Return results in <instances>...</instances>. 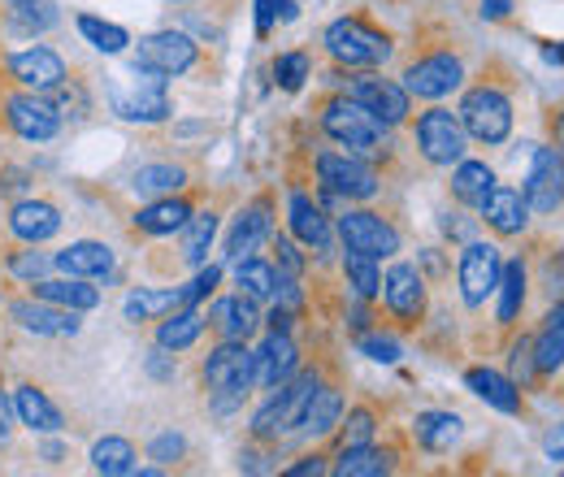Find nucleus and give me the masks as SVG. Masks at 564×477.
Here are the masks:
<instances>
[{"label":"nucleus","instance_id":"nucleus-1","mask_svg":"<svg viewBox=\"0 0 564 477\" xmlns=\"http://www.w3.org/2000/svg\"><path fill=\"white\" fill-rule=\"evenodd\" d=\"M257 382V351H248L243 343H226L205 360V387L213 395V409L230 412L243 404V395Z\"/></svg>","mask_w":564,"mask_h":477},{"label":"nucleus","instance_id":"nucleus-2","mask_svg":"<svg viewBox=\"0 0 564 477\" xmlns=\"http://www.w3.org/2000/svg\"><path fill=\"white\" fill-rule=\"evenodd\" d=\"M322 127H326V135L335 139V143H344L352 152H378L382 148V131H387L352 96H335L326 105V113H322Z\"/></svg>","mask_w":564,"mask_h":477},{"label":"nucleus","instance_id":"nucleus-3","mask_svg":"<svg viewBox=\"0 0 564 477\" xmlns=\"http://www.w3.org/2000/svg\"><path fill=\"white\" fill-rule=\"evenodd\" d=\"M456 118H460L465 135H474L478 143H503V139L512 135V105L495 87H474L460 100V113Z\"/></svg>","mask_w":564,"mask_h":477},{"label":"nucleus","instance_id":"nucleus-4","mask_svg":"<svg viewBox=\"0 0 564 477\" xmlns=\"http://www.w3.org/2000/svg\"><path fill=\"white\" fill-rule=\"evenodd\" d=\"M326 53L339 66H382L391 57V44H387V35L369 31L365 22L339 18V22L326 26Z\"/></svg>","mask_w":564,"mask_h":477},{"label":"nucleus","instance_id":"nucleus-5","mask_svg":"<svg viewBox=\"0 0 564 477\" xmlns=\"http://www.w3.org/2000/svg\"><path fill=\"white\" fill-rule=\"evenodd\" d=\"M135 74H140L135 87H127V83L113 87V109H118V118H127V122H161V118H170L165 74L140 66V62H135Z\"/></svg>","mask_w":564,"mask_h":477},{"label":"nucleus","instance_id":"nucleus-6","mask_svg":"<svg viewBox=\"0 0 564 477\" xmlns=\"http://www.w3.org/2000/svg\"><path fill=\"white\" fill-rule=\"evenodd\" d=\"M317 387H322L317 373H304V378H295L291 387L282 382L279 395L252 416L257 438H279V434H286V430H300V416H304V409H308V400H313Z\"/></svg>","mask_w":564,"mask_h":477},{"label":"nucleus","instance_id":"nucleus-7","mask_svg":"<svg viewBox=\"0 0 564 477\" xmlns=\"http://www.w3.org/2000/svg\"><path fill=\"white\" fill-rule=\"evenodd\" d=\"M417 148L430 165H456L465 161V127L452 109H425L417 118Z\"/></svg>","mask_w":564,"mask_h":477},{"label":"nucleus","instance_id":"nucleus-8","mask_svg":"<svg viewBox=\"0 0 564 477\" xmlns=\"http://www.w3.org/2000/svg\"><path fill=\"white\" fill-rule=\"evenodd\" d=\"M339 239H344V248L365 252V257H373V261L400 252V230H395L391 221H382L378 213H365V208H356V213H348V217L339 221Z\"/></svg>","mask_w":564,"mask_h":477},{"label":"nucleus","instance_id":"nucleus-9","mask_svg":"<svg viewBox=\"0 0 564 477\" xmlns=\"http://www.w3.org/2000/svg\"><path fill=\"white\" fill-rule=\"evenodd\" d=\"M317 174L326 183L330 196H344V200H369L378 192V174L356 161V156H339V152H326L317 156Z\"/></svg>","mask_w":564,"mask_h":477},{"label":"nucleus","instance_id":"nucleus-10","mask_svg":"<svg viewBox=\"0 0 564 477\" xmlns=\"http://www.w3.org/2000/svg\"><path fill=\"white\" fill-rule=\"evenodd\" d=\"M525 205L530 213H556L564 205V156L556 148H539L530 178H525Z\"/></svg>","mask_w":564,"mask_h":477},{"label":"nucleus","instance_id":"nucleus-11","mask_svg":"<svg viewBox=\"0 0 564 477\" xmlns=\"http://www.w3.org/2000/svg\"><path fill=\"white\" fill-rule=\"evenodd\" d=\"M499 270H503V261H499V248L495 243H469L460 252V295H465L469 308H482L487 304V295H491L495 282H499Z\"/></svg>","mask_w":564,"mask_h":477},{"label":"nucleus","instance_id":"nucleus-12","mask_svg":"<svg viewBox=\"0 0 564 477\" xmlns=\"http://www.w3.org/2000/svg\"><path fill=\"white\" fill-rule=\"evenodd\" d=\"M460 78H465V69H460L456 57L434 53V57H422V62H413L404 69V91L422 96V100H443V96H452L460 87Z\"/></svg>","mask_w":564,"mask_h":477},{"label":"nucleus","instance_id":"nucleus-13","mask_svg":"<svg viewBox=\"0 0 564 477\" xmlns=\"http://www.w3.org/2000/svg\"><path fill=\"white\" fill-rule=\"evenodd\" d=\"M352 100H360L382 127H400L409 118V91H404V83H391V78H378V74H360L356 78Z\"/></svg>","mask_w":564,"mask_h":477},{"label":"nucleus","instance_id":"nucleus-14","mask_svg":"<svg viewBox=\"0 0 564 477\" xmlns=\"http://www.w3.org/2000/svg\"><path fill=\"white\" fill-rule=\"evenodd\" d=\"M135 62L170 78V74H183V69L196 66V44L183 31H156V35L140 40V57Z\"/></svg>","mask_w":564,"mask_h":477},{"label":"nucleus","instance_id":"nucleus-15","mask_svg":"<svg viewBox=\"0 0 564 477\" xmlns=\"http://www.w3.org/2000/svg\"><path fill=\"white\" fill-rule=\"evenodd\" d=\"M13 322L40 339H70L78 335V313L74 308H62V304H48V300H18L13 304Z\"/></svg>","mask_w":564,"mask_h":477},{"label":"nucleus","instance_id":"nucleus-16","mask_svg":"<svg viewBox=\"0 0 564 477\" xmlns=\"http://www.w3.org/2000/svg\"><path fill=\"white\" fill-rule=\"evenodd\" d=\"M9 74H13L22 87H31V91H53V87L66 83V62H62L53 48L35 44V48L9 57Z\"/></svg>","mask_w":564,"mask_h":477},{"label":"nucleus","instance_id":"nucleus-17","mask_svg":"<svg viewBox=\"0 0 564 477\" xmlns=\"http://www.w3.org/2000/svg\"><path fill=\"white\" fill-rule=\"evenodd\" d=\"M4 109H9V127L26 143H44V139L57 135V127H62L57 109L48 100H40V96H9Z\"/></svg>","mask_w":564,"mask_h":477},{"label":"nucleus","instance_id":"nucleus-18","mask_svg":"<svg viewBox=\"0 0 564 477\" xmlns=\"http://www.w3.org/2000/svg\"><path fill=\"white\" fill-rule=\"evenodd\" d=\"M382 291H387V304H391V313L395 317H404V322H417L425 313V282L422 273L413 270V265H391L387 278H382Z\"/></svg>","mask_w":564,"mask_h":477},{"label":"nucleus","instance_id":"nucleus-19","mask_svg":"<svg viewBox=\"0 0 564 477\" xmlns=\"http://www.w3.org/2000/svg\"><path fill=\"white\" fill-rule=\"evenodd\" d=\"M295 369H300V351H295V343H291L286 330H274L270 339L261 343V351H257V387L279 391L282 382H291Z\"/></svg>","mask_w":564,"mask_h":477},{"label":"nucleus","instance_id":"nucleus-20","mask_svg":"<svg viewBox=\"0 0 564 477\" xmlns=\"http://www.w3.org/2000/svg\"><path fill=\"white\" fill-rule=\"evenodd\" d=\"M209 326L226 343H248L257 335L261 317H257V300L248 295H230V300H217L209 308Z\"/></svg>","mask_w":564,"mask_h":477},{"label":"nucleus","instance_id":"nucleus-21","mask_svg":"<svg viewBox=\"0 0 564 477\" xmlns=\"http://www.w3.org/2000/svg\"><path fill=\"white\" fill-rule=\"evenodd\" d=\"M9 230L18 239H26V243H44V239H53L62 230V213L48 200H22L9 213Z\"/></svg>","mask_w":564,"mask_h":477},{"label":"nucleus","instance_id":"nucleus-22","mask_svg":"<svg viewBox=\"0 0 564 477\" xmlns=\"http://www.w3.org/2000/svg\"><path fill=\"white\" fill-rule=\"evenodd\" d=\"M291 230L304 248H313L317 257H326L335 248V235H330V221L322 217V208L313 205L308 196H291Z\"/></svg>","mask_w":564,"mask_h":477},{"label":"nucleus","instance_id":"nucleus-23","mask_svg":"<svg viewBox=\"0 0 564 477\" xmlns=\"http://www.w3.org/2000/svg\"><path fill=\"white\" fill-rule=\"evenodd\" d=\"M53 265H57L62 273H70V278H105V273L113 270V252H109V243L78 239V243H70L66 252L53 257Z\"/></svg>","mask_w":564,"mask_h":477},{"label":"nucleus","instance_id":"nucleus-24","mask_svg":"<svg viewBox=\"0 0 564 477\" xmlns=\"http://www.w3.org/2000/svg\"><path fill=\"white\" fill-rule=\"evenodd\" d=\"M265 235H270V208L265 205L243 208V213L235 217L230 235H226V257H230V261H243L248 252H257V248H261V239H265Z\"/></svg>","mask_w":564,"mask_h":477},{"label":"nucleus","instance_id":"nucleus-25","mask_svg":"<svg viewBox=\"0 0 564 477\" xmlns=\"http://www.w3.org/2000/svg\"><path fill=\"white\" fill-rule=\"evenodd\" d=\"M465 387H469L482 404L508 412V416L521 412V391H517V382L503 378V373H495V369H469V373H465Z\"/></svg>","mask_w":564,"mask_h":477},{"label":"nucleus","instance_id":"nucleus-26","mask_svg":"<svg viewBox=\"0 0 564 477\" xmlns=\"http://www.w3.org/2000/svg\"><path fill=\"white\" fill-rule=\"evenodd\" d=\"M35 300H48V304H62L74 313H87L100 304V291L87 286V278H40L35 282Z\"/></svg>","mask_w":564,"mask_h":477},{"label":"nucleus","instance_id":"nucleus-27","mask_svg":"<svg viewBox=\"0 0 564 477\" xmlns=\"http://www.w3.org/2000/svg\"><path fill=\"white\" fill-rule=\"evenodd\" d=\"M487 221H491L499 235H521L525 230V221H530V205H525V196L517 192V187H495L491 196H487Z\"/></svg>","mask_w":564,"mask_h":477},{"label":"nucleus","instance_id":"nucleus-28","mask_svg":"<svg viewBox=\"0 0 564 477\" xmlns=\"http://www.w3.org/2000/svg\"><path fill=\"white\" fill-rule=\"evenodd\" d=\"M13 409L22 416V425L35 430V434H57V430H62V412H57V404H53L40 387H18Z\"/></svg>","mask_w":564,"mask_h":477},{"label":"nucleus","instance_id":"nucleus-29","mask_svg":"<svg viewBox=\"0 0 564 477\" xmlns=\"http://www.w3.org/2000/svg\"><path fill=\"white\" fill-rule=\"evenodd\" d=\"M187 217H192V205H187V200L156 196L152 205H143L140 213H135V226H140L143 235H174V230L187 226Z\"/></svg>","mask_w":564,"mask_h":477},{"label":"nucleus","instance_id":"nucleus-30","mask_svg":"<svg viewBox=\"0 0 564 477\" xmlns=\"http://www.w3.org/2000/svg\"><path fill=\"white\" fill-rule=\"evenodd\" d=\"M491 192H495L491 165H482V161H456V174H452V196H456L460 205L482 208Z\"/></svg>","mask_w":564,"mask_h":477},{"label":"nucleus","instance_id":"nucleus-31","mask_svg":"<svg viewBox=\"0 0 564 477\" xmlns=\"http://www.w3.org/2000/svg\"><path fill=\"white\" fill-rule=\"evenodd\" d=\"M460 430H465V421L456 412H417V421H413V434L425 452H452Z\"/></svg>","mask_w":564,"mask_h":477},{"label":"nucleus","instance_id":"nucleus-32","mask_svg":"<svg viewBox=\"0 0 564 477\" xmlns=\"http://www.w3.org/2000/svg\"><path fill=\"white\" fill-rule=\"evenodd\" d=\"M564 365V300L547 313V326L534 339V369L539 373H556Z\"/></svg>","mask_w":564,"mask_h":477},{"label":"nucleus","instance_id":"nucleus-33","mask_svg":"<svg viewBox=\"0 0 564 477\" xmlns=\"http://www.w3.org/2000/svg\"><path fill=\"white\" fill-rule=\"evenodd\" d=\"M391 460H395L391 452H378V447L360 443V447H344V452H339L335 474L339 477H382V474H391V469H395Z\"/></svg>","mask_w":564,"mask_h":477},{"label":"nucleus","instance_id":"nucleus-34","mask_svg":"<svg viewBox=\"0 0 564 477\" xmlns=\"http://www.w3.org/2000/svg\"><path fill=\"white\" fill-rule=\"evenodd\" d=\"M339 412H344V395H339L335 387H317L313 400H308V409H304V416H300V430H304V434H330V430L339 425Z\"/></svg>","mask_w":564,"mask_h":477},{"label":"nucleus","instance_id":"nucleus-35","mask_svg":"<svg viewBox=\"0 0 564 477\" xmlns=\"http://www.w3.org/2000/svg\"><path fill=\"white\" fill-rule=\"evenodd\" d=\"M183 183H187V170L183 165H143V170H135V178H131L135 196H148V200L174 196Z\"/></svg>","mask_w":564,"mask_h":477},{"label":"nucleus","instance_id":"nucleus-36","mask_svg":"<svg viewBox=\"0 0 564 477\" xmlns=\"http://www.w3.org/2000/svg\"><path fill=\"white\" fill-rule=\"evenodd\" d=\"M91 469L105 477H127L135 474V447L127 438H100L91 447Z\"/></svg>","mask_w":564,"mask_h":477},{"label":"nucleus","instance_id":"nucleus-37","mask_svg":"<svg viewBox=\"0 0 564 477\" xmlns=\"http://www.w3.org/2000/svg\"><path fill=\"white\" fill-rule=\"evenodd\" d=\"M495 291H499V322L512 326L517 313H521V304H525V265H521V261H508V265L499 270Z\"/></svg>","mask_w":564,"mask_h":477},{"label":"nucleus","instance_id":"nucleus-38","mask_svg":"<svg viewBox=\"0 0 564 477\" xmlns=\"http://www.w3.org/2000/svg\"><path fill=\"white\" fill-rule=\"evenodd\" d=\"M200 335H205V317L187 308V313H174V317H165V322H161L156 343H161L165 351H187Z\"/></svg>","mask_w":564,"mask_h":477},{"label":"nucleus","instance_id":"nucleus-39","mask_svg":"<svg viewBox=\"0 0 564 477\" xmlns=\"http://www.w3.org/2000/svg\"><path fill=\"white\" fill-rule=\"evenodd\" d=\"M78 31H83V40H87L96 53H109V57L131 44V35H127L118 22H105V18H96V13H78Z\"/></svg>","mask_w":564,"mask_h":477},{"label":"nucleus","instance_id":"nucleus-40","mask_svg":"<svg viewBox=\"0 0 564 477\" xmlns=\"http://www.w3.org/2000/svg\"><path fill=\"white\" fill-rule=\"evenodd\" d=\"M235 282L243 286V295H248V300H270V295L279 291V270H274V265H265V261L243 257V261H235Z\"/></svg>","mask_w":564,"mask_h":477},{"label":"nucleus","instance_id":"nucleus-41","mask_svg":"<svg viewBox=\"0 0 564 477\" xmlns=\"http://www.w3.org/2000/svg\"><path fill=\"white\" fill-rule=\"evenodd\" d=\"M217 235V213H192L187 226H183V261L187 265H200L209 257V243Z\"/></svg>","mask_w":564,"mask_h":477},{"label":"nucleus","instance_id":"nucleus-42","mask_svg":"<svg viewBox=\"0 0 564 477\" xmlns=\"http://www.w3.org/2000/svg\"><path fill=\"white\" fill-rule=\"evenodd\" d=\"M183 304V291H131L127 295V322H152L161 313H174Z\"/></svg>","mask_w":564,"mask_h":477},{"label":"nucleus","instance_id":"nucleus-43","mask_svg":"<svg viewBox=\"0 0 564 477\" xmlns=\"http://www.w3.org/2000/svg\"><path fill=\"white\" fill-rule=\"evenodd\" d=\"M344 273H348V286H352L360 300H373L382 291V273H378V261L365 257V252H344Z\"/></svg>","mask_w":564,"mask_h":477},{"label":"nucleus","instance_id":"nucleus-44","mask_svg":"<svg viewBox=\"0 0 564 477\" xmlns=\"http://www.w3.org/2000/svg\"><path fill=\"white\" fill-rule=\"evenodd\" d=\"M274 74H279L282 91H300V87H304V78L313 74V66H308V57H304V53H286V57L274 62Z\"/></svg>","mask_w":564,"mask_h":477},{"label":"nucleus","instance_id":"nucleus-45","mask_svg":"<svg viewBox=\"0 0 564 477\" xmlns=\"http://www.w3.org/2000/svg\"><path fill=\"white\" fill-rule=\"evenodd\" d=\"M369 360H382V365H395L404 351H400V343L395 339H387V335H360V343H356Z\"/></svg>","mask_w":564,"mask_h":477},{"label":"nucleus","instance_id":"nucleus-46","mask_svg":"<svg viewBox=\"0 0 564 477\" xmlns=\"http://www.w3.org/2000/svg\"><path fill=\"white\" fill-rule=\"evenodd\" d=\"M9 270L18 273V278H31V282H40L44 273L53 270V257H44V252H18V257L9 261Z\"/></svg>","mask_w":564,"mask_h":477},{"label":"nucleus","instance_id":"nucleus-47","mask_svg":"<svg viewBox=\"0 0 564 477\" xmlns=\"http://www.w3.org/2000/svg\"><path fill=\"white\" fill-rule=\"evenodd\" d=\"M369 434H373V412L356 409L352 416H348V434H344V447H360V443H369Z\"/></svg>","mask_w":564,"mask_h":477},{"label":"nucleus","instance_id":"nucleus-48","mask_svg":"<svg viewBox=\"0 0 564 477\" xmlns=\"http://www.w3.org/2000/svg\"><path fill=\"white\" fill-rule=\"evenodd\" d=\"M274 252H279V273H286V278H300V273H304V257L295 252V243H291V239H279V248H274Z\"/></svg>","mask_w":564,"mask_h":477},{"label":"nucleus","instance_id":"nucleus-49","mask_svg":"<svg viewBox=\"0 0 564 477\" xmlns=\"http://www.w3.org/2000/svg\"><path fill=\"white\" fill-rule=\"evenodd\" d=\"M512 373H517V378L539 373V369H534V339H521L512 347Z\"/></svg>","mask_w":564,"mask_h":477},{"label":"nucleus","instance_id":"nucleus-50","mask_svg":"<svg viewBox=\"0 0 564 477\" xmlns=\"http://www.w3.org/2000/svg\"><path fill=\"white\" fill-rule=\"evenodd\" d=\"M148 456H152V460H178V456H183V438H178V434H161V438H152Z\"/></svg>","mask_w":564,"mask_h":477},{"label":"nucleus","instance_id":"nucleus-51","mask_svg":"<svg viewBox=\"0 0 564 477\" xmlns=\"http://www.w3.org/2000/svg\"><path fill=\"white\" fill-rule=\"evenodd\" d=\"M217 278H221V270H217V265H209V270L200 273V278H196L187 291H183V304H196V300H205L213 286H217Z\"/></svg>","mask_w":564,"mask_h":477},{"label":"nucleus","instance_id":"nucleus-52","mask_svg":"<svg viewBox=\"0 0 564 477\" xmlns=\"http://www.w3.org/2000/svg\"><path fill=\"white\" fill-rule=\"evenodd\" d=\"M148 373H152L156 382H170V378H174V356H165V347H156V351L148 356Z\"/></svg>","mask_w":564,"mask_h":477},{"label":"nucleus","instance_id":"nucleus-53","mask_svg":"<svg viewBox=\"0 0 564 477\" xmlns=\"http://www.w3.org/2000/svg\"><path fill=\"white\" fill-rule=\"evenodd\" d=\"M274 26V0H257V31L265 35Z\"/></svg>","mask_w":564,"mask_h":477},{"label":"nucleus","instance_id":"nucleus-54","mask_svg":"<svg viewBox=\"0 0 564 477\" xmlns=\"http://www.w3.org/2000/svg\"><path fill=\"white\" fill-rule=\"evenodd\" d=\"M543 447H547V456H552V460H564V425H556V430L543 438Z\"/></svg>","mask_w":564,"mask_h":477},{"label":"nucleus","instance_id":"nucleus-55","mask_svg":"<svg viewBox=\"0 0 564 477\" xmlns=\"http://www.w3.org/2000/svg\"><path fill=\"white\" fill-rule=\"evenodd\" d=\"M286 474H291V477H317V474H326V465L313 456V460H304V465H291Z\"/></svg>","mask_w":564,"mask_h":477},{"label":"nucleus","instance_id":"nucleus-56","mask_svg":"<svg viewBox=\"0 0 564 477\" xmlns=\"http://www.w3.org/2000/svg\"><path fill=\"white\" fill-rule=\"evenodd\" d=\"M512 0H482V18H508Z\"/></svg>","mask_w":564,"mask_h":477},{"label":"nucleus","instance_id":"nucleus-57","mask_svg":"<svg viewBox=\"0 0 564 477\" xmlns=\"http://www.w3.org/2000/svg\"><path fill=\"white\" fill-rule=\"evenodd\" d=\"M13 434V425H9V400L0 395V438H9Z\"/></svg>","mask_w":564,"mask_h":477},{"label":"nucleus","instance_id":"nucleus-58","mask_svg":"<svg viewBox=\"0 0 564 477\" xmlns=\"http://www.w3.org/2000/svg\"><path fill=\"white\" fill-rule=\"evenodd\" d=\"M9 4H13V9H22V4H35V0H9Z\"/></svg>","mask_w":564,"mask_h":477},{"label":"nucleus","instance_id":"nucleus-59","mask_svg":"<svg viewBox=\"0 0 564 477\" xmlns=\"http://www.w3.org/2000/svg\"><path fill=\"white\" fill-rule=\"evenodd\" d=\"M178 4H187V0H178Z\"/></svg>","mask_w":564,"mask_h":477}]
</instances>
